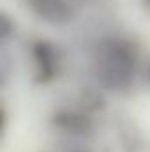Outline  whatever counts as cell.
I'll return each mask as SVG.
<instances>
[{"label": "cell", "instance_id": "3957f363", "mask_svg": "<svg viewBox=\"0 0 150 152\" xmlns=\"http://www.w3.org/2000/svg\"><path fill=\"white\" fill-rule=\"evenodd\" d=\"M32 57L36 64V76L37 81H50L58 71V57L55 46L48 41H36L32 44Z\"/></svg>", "mask_w": 150, "mask_h": 152}, {"label": "cell", "instance_id": "52a82bcc", "mask_svg": "<svg viewBox=\"0 0 150 152\" xmlns=\"http://www.w3.org/2000/svg\"><path fill=\"white\" fill-rule=\"evenodd\" d=\"M143 7L149 11V14H150V0H143Z\"/></svg>", "mask_w": 150, "mask_h": 152}, {"label": "cell", "instance_id": "ba28073f", "mask_svg": "<svg viewBox=\"0 0 150 152\" xmlns=\"http://www.w3.org/2000/svg\"><path fill=\"white\" fill-rule=\"evenodd\" d=\"M149 81H150V69H149Z\"/></svg>", "mask_w": 150, "mask_h": 152}, {"label": "cell", "instance_id": "6da1fadb", "mask_svg": "<svg viewBox=\"0 0 150 152\" xmlns=\"http://www.w3.org/2000/svg\"><path fill=\"white\" fill-rule=\"evenodd\" d=\"M138 51L127 39H104L94 53V75L111 92L127 90L134 80Z\"/></svg>", "mask_w": 150, "mask_h": 152}, {"label": "cell", "instance_id": "277c9868", "mask_svg": "<svg viewBox=\"0 0 150 152\" xmlns=\"http://www.w3.org/2000/svg\"><path fill=\"white\" fill-rule=\"evenodd\" d=\"M117 131L124 152H150V138L131 118L118 120Z\"/></svg>", "mask_w": 150, "mask_h": 152}, {"label": "cell", "instance_id": "5b68a950", "mask_svg": "<svg viewBox=\"0 0 150 152\" xmlns=\"http://www.w3.org/2000/svg\"><path fill=\"white\" fill-rule=\"evenodd\" d=\"M51 122L58 131L71 136H87L92 131V120L76 110H60L53 115Z\"/></svg>", "mask_w": 150, "mask_h": 152}, {"label": "cell", "instance_id": "7a4b0ae2", "mask_svg": "<svg viewBox=\"0 0 150 152\" xmlns=\"http://www.w3.org/2000/svg\"><path fill=\"white\" fill-rule=\"evenodd\" d=\"M28 7L34 11V14L42 21L62 27L73 21L74 18V7L71 0H27Z\"/></svg>", "mask_w": 150, "mask_h": 152}, {"label": "cell", "instance_id": "8992f818", "mask_svg": "<svg viewBox=\"0 0 150 152\" xmlns=\"http://www.w3.org/2000/svg\"><path fill=\"white\" fill-rule=\"evenodd\" d=\"M0 23H2V30H0V39H2V42H7L9 39L14 36V25H12V21H11V18L4 12L2 14V20H0Z\"/></svg>", "mask_w": 150, "mask_h": 152}]
</instances>
